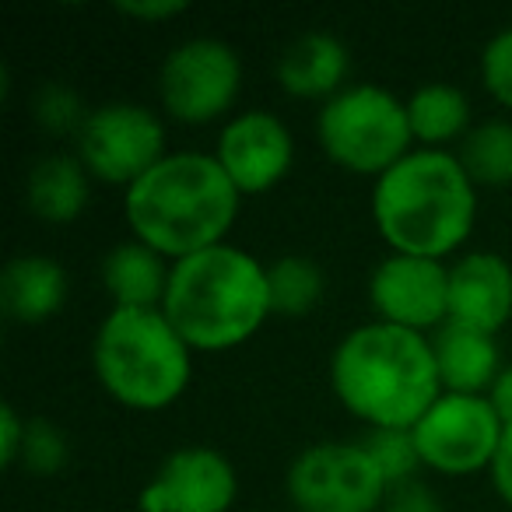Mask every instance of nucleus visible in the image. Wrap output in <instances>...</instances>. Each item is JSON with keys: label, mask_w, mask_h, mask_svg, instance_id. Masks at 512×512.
<instances>
[{"label": "nucleus", "mask_w": 512, "mask_h": 512, "mask_svg": "<svg viewBox=\"0 0 512 512\" xmlns=\"http://www.w3.org/2000/svg\"><path fill=\"white\" fill-rule=\"evenodd\" d=\"M334 393L372 428H414L442 397L432 341L390 323L351 330L334 351Z\"/></svg>", "instance_id": "f257e3e1"}, {"label": "nucleus", "mask_w": 512, "mask_h": 512, "mask_svg": "<svg viewBox=\"0 0 512 512\" xmlns=\"http://www.w3.org/2000/svg\"><path fill=\"white\" fill-rule=\"evenodd\" d=\"M239 211V190L218 158L165 155L127 190V221L137 242L155 253L186 260L221 246Z\"/></svg>", "instance_id": "f03ea898"}, {"label": "nucleus", "mask_w": 512, "mask_h": 512, "mask_svg": "<svg viewBox=\"0 0 512 512\" xmlns=\"http://www.w3.org/2000/svg\"><path fill=\"white\" fill-rule=\"evenodd\" d=\"M372 214L383 239L397 253L442 260L467 239L474 225V179L467 176L460 158L446 151H414L379 176Z\"/></svg>", "instance_id": "7ed1b4c3"}, {"label": "nucleus", "mask_w": 512, "mask_h": 512, "mask_svg": "<svg viewBox=\"0 0 512 512\" xmlns=\"http://www.w3.org/2000/svg\"><path fill=\"white\" fill-rule=\"evenodd\" d=\"M162 313L190 348H235L253 337L271 313L267 267L225 242L176 260Z\"/></svg>", "instance_id": "20e7f679"}, {"label": "nucleus", "mask_w": 512, "mask_h": 512, "mask_svg": "<svg viewBox=\"0 0 512 512\" xmlns=\"http://www.w3.org/2000/svg\"><path fill=\"white\" fill-rule=\"evenodd\" d=\"M95 372L120 404L158 411L190 383V344L162 309H113L95 337Z\"/></svg>", "instance_id": "39448f33"}, {"label": "nucleus", "mask_w": 512, "mask_h": 512, "mask_svg": "<svg viewBox=\"0 0 512 512\" xmlns=\"http://www.w3.org/2000/svg\"><path fill=\"white\" fill-rule=\"evenodd\" d=\"M407 106L379 85H355L337 92L320 113V144L341 169L383 176L411 144Z\"/></svg>", "instance_id": "423d86ee"}, {"label": "nucleus", "mask_w": 512, "mask_h": 512, "mask_svg": "<svg viewBox=\"0 0 512 512\" xmlns=\"http://www.w3.org/2000/svg\"><path fill=\"white\" fill-rule=\"evenodd\" d=\"M386 477L362 442H320L288 470V495L299 512H376L386 502Z\"/></svg>", "instance_id": "0eeeda50"}, {"label": "nucleus", "mask_w": 512, "mask_h": 512, "mask_svg": "<svg viewBox=\"0 0 512 512\" xmlns=\"http://www.w3.org/2000/svg\"><path fill=\"white\" fill-rule=\"evenodd\" d=\"M502 428V418L488 404V397L442 393L411 432L421 463L442 474H474L491 467Z\"/></svg>", "instance_id": "6e6552de"}, {"label": "nucleus", "mask_w": 512, "mask_h": 512, "mask_svg": "<svg viewBox=\"0 0 512 512\" xmlns=\"http://www.w3.org/2000/svg\"><path fill=\"white\" fill-rule=\"evenodd\" d=\"M165 130L158 116L134 102H113L88 113L78 134V155L102 183H127V190L162 162Z\"/></svg>", "instance_id": "1a4fd4ad"}, {"label": "nucleus", "mask_w": 512, "mask_h": 512, "mask_svg": "<svg viewBox=\"0 0 512 512\" xmlns=\"http://www.w3.org/2000/svg\"><path fill=\"white\" fill-rule=\"evenodd\" d=\"M239 57L218 39H193L169 53L162 67V102L183 123H207L239 92Z\"/></svg>", "instance_id": "9d476101"}, {"label": "nucleus", "mask_w": 512, "mask_h": 512, "mask_svg": "<svg viewBox=\"0 0 512 512\" xmlns=\"http://www.w3.org/2000/svg\"><path fill=\"white\" fill-rule=\"evenodd\" d=\"M369 299L379 313V323L414 330V334L442 327L449 320V271L439 260L393 253L372 274Z\"/></svg>", "instance_id": "9b49d317"}, {"label": "nucleus", "mask_w": 512, "mask_h": 512, "mask_svg": "<svg viewBox=\"0 0 512 512\" xmlns=\"http://www.w3.org/2000/svg\"><path fill=\"white\" fill-rule=\"evenodd\" d=\"M235 502V470L207 446H186L162 463L144 488V512H228Z\"/></svg>", "instance_id": "f8f14e48"}, {"label": "nucleus", "mask_w": 512, "mask_h": 512, "mask_svg": "<svg viewBox=\"0 0 512 512\" xmlns=\"http://www.w3.org/2000/svg\"><path fill=\"white\" fill-rule=\"evenodd\" d=\"M214 158L239 193H264L278 179H285L292 165V134L274 113L253 109V113L235 116L221 130Z\"/></svg>", "instance_id": "ddd939ff"}, {"label": "nucleus", "mask_w": 512, "mask_h": 512, "mask_svg": "<svg viewBox=\"0 0 512 512\" xmlns=\"http://www.w3.org/2000/svg\"><path fill=\"white\" fill-rule=\"evenodd\" d=\"M512 316V267L498 253H470L449 271V323L495 334Z\"/></svg>", "instance_id": "4468645a"}, {"label": "nucleus", "mask_w": 512, "mask_h": 512, "mask_svg": "<svg viewBox=\"0 0 512 512\" xmlns=\"http://www.w3.org/2000/svg\"><path fill=\"white\" fill-rule=\"evenodd\" d=\"M435 365H439L442 390L477 397L481 390H491L498 379V348L491 334L460 327V323H442L432 337Z\"/></svg>", "instance_id": "2eb2a0df"}, {"label": "nucleus", "mask_w": 512, "mask_h": 512, "mask_svg": "<svg viewBox=\"0 0 512 512\" xmlns=\"http://www.w3.org/2000/svg\"><path fill=\"white\" fill-rule=\"evenodd\" d=\"M67 295L64 267L46 256H15L0 278V306L15 323L50 320Z\"/></svg>", "instance_id": "dca6fc26"}, {"label": "nucleus", "mask_w": 512, "mask_h": 512, "mask_svg": "<svg viewBox=\"0 0 512 512\" xmlns=\"http://www.w3.org/2000/svg\"><path fill=\"white\" fill-rule=\"evenodd\" d=\"M344 74H348V50L327 32H309L295 39L278 64L281 88L299 99H323V95L334 99Z\"/></svg>", "instance_id": "f3484780"}, {"label": "nucleus", "mask_w": 512, "mask_h": 512, "mask_svg": "<svg viewBox=\"0 0 512 512\" xmlns=\"http://www.w3.org/2000/svg\"><path fill=\"white\" fill-rule=\"evenodd\" d=\"M169 274L162 253L144 242H123L102 264V281L116 309H162Z\"/></svg>", "instance_id": "a211bd4d"}, {"label": "nucleus", "mask_w": 512, "mask_h": 512, "mask_svg": "<svg viewBox=\"0 0 512 512\" xmlns=\"http://www.w3.org/2000/svg\"><path fill=\"white\" fill-rule=\"evenodd\" d=\"M88 204V172L81 158L50 155L29 172V207L43 221L67 225Z\"/></svg>", "instance_id": "6ab92c4d"}, {"label": "nucleus", "mask_w": 512, "mask_h": 512, "mask_svg": "<svg viewBox=\"0 0 512 512\" xmlns=\"http://www.w3.org/2000/svg\"><path fill=\"white\" fill-rule=\"evenodd\" d=\"M407 120H411V134L421 144H446L467 130L470 106L463 99L460 88L453 85H425L411 95L407 102Z\"/></svg>", "instance_id": "aec40b11"}, {"label": "nucleus", "mask_w": 512, "mask_h": 512, "mask_svg": "<svg viewBox=\"0 0 512 512\" xmlns=\"http://www.w3.org/2000/svg\"><path fill=\"white\" fill-rule=\"evenodd\" d=\"M267 292H271V313L306 316L323 299V271L306 256H281L267 267Z\"/></svg>", "instance_id": "412c9836"}, {"label": "nucleus", "mask_w": 512, "mask_h": 512, "mask_svg": "<svg viewBox=\"0 0 512 512\" xmlns=\"http://www.w3.org/2000/svg\"><path fill=\"white\" fill-rule=\"evenodd\" d=\"M460 165L474 183L505 186L512 183V123L491 120L470 130L460 151Z\"/></svg>", "instance_id": "4be33fe9"}, {"label": "nucleus", "mask_w": 512, "mask_h": 512, "mask_svg": "<svg viewBox=\"0 0 512 512\" xmlns=\"http://www.w3.org/2000/svg\"><path fill=\"white\" fill-rule=\"evenodd\" d=\"M365 453L372 456V463L379 467V474L386 477V484H404L414 477L421 456L414 446V432L411 428H372L365 435Z\"/></svg>", "instance_id": "5701e85b"}, {"label": "nucleus", "mask_w": 512, "mask_h": 512, "mask_svg": "<svg viewBox=\"0 0 512 512\" xmlns=\"http://www.w3.org/2000/svg\"><path fill=\"white\" fill-rule=\"evenodd\" d=\"M18 460L32 470V474H57L67 463V439L53 421L46 418H32L25 428V446Z\"/></svg>", "instance_id": "b1692460"}, {"label": "nucleus", "mask_w": 512, "mask_h": 512, "mask_svg": "<svg viewBox=\"0 0 512 512\" xmlns=\"http://www.w3.org/2000/svg\"><path fill=\"white\" fill-rule=\"evenodd\" d=\"M36 120L50 134H81L88 113L81 109V99L67 85H46L36 95Z\"/></svg>", "instance_id": "393cba45"}, {"label": "nucleus", "mask_w": 512, "mask_h": 512, "mask_svg": "<svg viewBox=\"0 0 512 512\" xmlns=\"http://www.w3.org/2000/svg\"><path fill=\"white\" fill-rule=\"evenodd\" d=\"M484 88L495 95L502 106L512 109V29H502L488 43L481 60Z\"/></svg>", "instance_id": "a878e982"}, {"label": "nucleus", "mask_w": 512, "mask_h": 512, "mask_svg": "<svg viewBox=\"0 0 512 512\" xmlns=\"http://www.w3.org/2000/svg\"><path fill=\"white\" fill-rule=\"evenodd\" d=\"M383 505H386V512H442L439 495H435L425 481H418V477H411V481H404V484H393V488L386 491Z\"/></svg>", "instance_id": "bb28decb"}, {"label": "nucleus", "mask_w": 512, "mask_h": 512, "mask_svg": "<svg viewBox=\"0 0 512 512\" xmlns=\"http://www.w3.org/2000/svg\"><path fill=\"white\" fill-rule=\"evenodd\" d=\"M25 428H29V421L18 418L15 407H11V404L0 407V463H4V467L18 463V456H22Z\"/></svg>", "instance_id": "cd10ccee"}, {"label": "nucleus", "mask_w": 512, "mask_h": 512, "mask_svg": "<svg viewBox=\"0 0 512 512\" xmlns=\"http://www.w3.org/2000/svg\"><path fill=\"white\" fill-rule=\"evenodd\" d=\"M491 481L495 491L512 505V425L502 428V442L495 449V460H491Z\"/></svg>", "instance_id": "c85d7f7f"}, {"label": "nucleus", "mask_w": 512, "mask_h": 512, "mask_svg": "<svg viewBox=\"0 0 512 512\" xmlns=\"http://www.w3.org/2000/svg\"><path fill=\"white\" fill-rule=\"evenodd\" d=\"M488 404L502 418V425H512V369H502L488 390Z\"/></svg>", "instance_id": "c756f323"}, {"label": "nucleus", "mask_w": 512, "mask_h": 512, "mask_svg": "<svg viewBox=\"0 0 512 512\" xmlns=\"http://www.w3.org/2000/svg\"><path fill=\"white\" fill-rule=\"evenodd\" d=\"M123 15L141 18V22H155V18H172L179 11H186L183 0H162V4H120Z\"/></svg>", "instance_id": "7c9ffc66"}]
</instances>
